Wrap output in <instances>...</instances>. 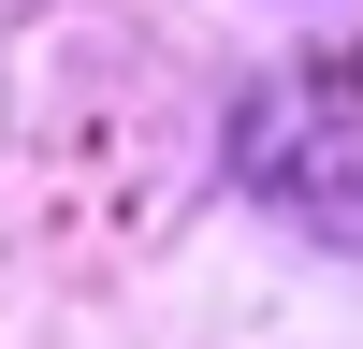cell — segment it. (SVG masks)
I'll return each instance as SVG.
<instances>
[{
    "mask_svg": "<svg viewBox=\"0 0 363 349\" xmlns=\"http://www.w3.org/2000/svg\"><path fill=\"white\" fill-rule=\"evenodd\" d=\"M247 189L335 248H363V58H306L247 102Z\"/></svg>",
    "mask_w": 363,
    "mask_h": 349,
    "instance_id": "obj_1",
    "label": "cell"
}]
</instances>
